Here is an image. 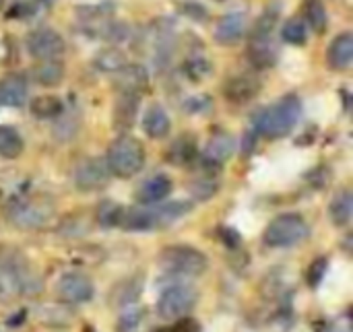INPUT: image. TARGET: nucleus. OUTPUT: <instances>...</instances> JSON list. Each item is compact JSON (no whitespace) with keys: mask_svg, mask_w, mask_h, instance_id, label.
I'll return each mask as SVG.
<instances>
[{"mask_svg":"<svg viewBox=\"0 0 353 332\" xmlns=\"http://www.w3.org/2000/svg\"><path fill=\"white\" fill-rule=\"evenodd\" d=\"M300 118H302V101L298 95L290 93L261 114L256 132L265 134L271 141H277L288 136L296 128Z\"/></svg>","mask_w":353,"mask_h":332,"instance_id":"obj_1","label":"nucleus"},{"mask_svg":"<svg viewBox=\"0 0 353 332\" xmlns=\"http://www.w3.org/2000/svg\"><path fill=\"white\" fill-rule=\"evenodd\" d=\"M105 163L112 176L122 180L134 178L145 167V147L139 138L120 134L116 141H112Z\"/></svg>","mask_w":353,"mask_h":332,"instance_id":"obj_2","label":"nucleus"},{"mask_svg":"<svg viewBox=\"0 0 353 332\" xmlns=\"http://www.w3.org/2000/svg\"><path fill=\"white\" fill-rule=\"evenodd\" d=\"M308 236V223L298 213H285L275 217L263 234V242L269 248L281 250L300 244Z\"/></svg>","mask_w":353,"mask_h":332,"instance_id":"obj_3","label":"nucleus"},{"mask_svg":"<svg viewBox=\"0 0 353 332\" xmlns=\"http://www.w3.org/2000/svg\"><path fill=\"white\" fill-rule=\"evenodd\" d=\"M159 264L174 275L199 277L209 269V258L192 246H170L159 254Z\"/></svg>","mask_w":353,"mask_h":332,"instance_id":"obj_4","label":"nucleus"},{"mask_svg":"<svg viewBox=\"0 0 353 332\" xmlns=\"http://www.w3.org/2000/svg\"><path fill=\"white\" fill-rule=\"evenodd\" d=\"M199 293L188 285H174L165 289L157 302V314L163 320H180L188 316L196 306Z\"/></svg>","mask_w":353,"mask_h":332,"instance_id":"obj_5","label":"nucleus"},{"mask_svg":"<svg viewBox=\"0 0 353 332\" xmlns=\"http://www.w3.org/2000/svg\"><path fill=\"white\" fill-rule=\"evenodd\" d=\"M110 178H112L110 167H108L105 159H101V157H87V159L79 161L74 167V174H72L74 188L85 194L103 190L110 184Z\"/></svg>","mask_w":353,"mask_h":332,"instance_id":"obj_6","label":"nucleus"},{"mask_svg":"<svg viewBox=\"0 0 353 332\" xmlns=\"http://www.w3.org/2000/svg\"><path fill=\"white\" fill-rule=\"evenodd\" d=\"M54 217V207L48 200H25L10 211V223L17 229H41Z\"/></svg>","mask_w":353,"mask_h":332,"instance_id":"obj_7","label":"nucleus"},{"mask_svg":"<svg viewBox=\"0 0 353 332\" xmlns=\"http://www.w3.org/2000/svg\"><path fill=\"white\" fill-rule=\"evenodd\" d=\"M56 295L62 304L68 306H79V304H87L93 300L95 295V287L93 281L83 275V273H64L58 283H56Z\"/></svg>","mask_w":353,"mask_h":332,"instance_id":"obj_8","label":"nucleus"},{"mask_svg":"<svg viewBox=\"0 0 353 332\" xmlns=\"http://www.w3.org/2000/svg\"><path fill=\"white\" fill-rule=\"evenodd\" d=\"M27 50L35 60H56L64 54L66 43L54 29H37L27 39Z\"/></svg>","mask_w":353,"mask_h":332,"instance_id":"obj_9","label":"nucleus"},{"mask_svg":"<svg viewBox=\"0 0 353 332\" xmlns=\"http://www.w3.org/2000/svg\"><path fill=\"white\" fill-rule=\"evenodd\" d=\"M139 105H141V95L134 93H118V99L114 103V112H112V122L116 132L126 134L139 116Z\"/></svg>","mask_w":353,"mask_h":332,"instance_id":"obj_10","label":"nucleus"},{"mask_svg":"<svg viewBox=\"0 0 353 332\" xmlns=\"http://www.w3.org/2000/svg\"><path fill=\"white\" fill-rule=\"evenodd\" d=\"M261 89H263V85L254 74H238V76H232L223 85V95L228 101L242 105V103L252 101L261 93Z\"/></svg>","mask_w":353,"mask_h":332,"instance_id":"obj_11","label":"nucleus"},{"mask_svg":"<svg viewBox=\"0 0 353 332\" xmlns=\"http://www.w3.org/2000/svg\"><path fill=\"white\" fill-rule=\"evenodd\" d=\"M35 318L41 326L48 329H68L74 322V310L68 304L62 302H50V304H39L35 308Z\"/></svg>","mask_w":353,"mask_h":332,"instance_id":"obj_12","label":"nucleus"},{"mask_svg":"<svg viewBox=\"0 0 353 332\" xmlns=\"http://www.w3.org/2000/svg\"><path fill=\"white\" fill-rule=\"evenodd\" d=\"M114 87L118 93H134L141 95L149 87L147 68L141 64H126L118 72H114Z\"/></svg>","mask_w":353,"mask_h":332,"instance_id":"obj_13","label":"nucleus"},{"mask_svg":"<svg viewBox=\"0 0 353 332\" xmlns=\"http://www.w3.org/2000/svg\"><path fill=\"white\" fill-rule=\"evenodd\" d=\"M174 182L170 176L165 174H155L151 178H147L134 192V198L141 205H159L161 200H165L172 194Z\"/></svg>","mask_w":353,"mask_h":332,"instance_id":"obj_14","label":"nucleus"},{"mask_svg":"<svg viewBox=\"0 0 353 332\" xmlns=\"http://www.w3.org/2000/svg\"><path fill=\"white\" fill-rule=\"evenodd\" d=\"M248 19L244 12H228L215 27V41L219 45H236L246 33Z\"/></svg>","mask_w":353,"mask_h":332,"instance_id":"obj_15","label":"nucleus"},{"mask_svg":"<svg viewBox=\"0 0 353 332\" xmlns=\"http://www.w3.org/2000/svg\"><path fill=\"white\" fill-rule=\"evenodd\" d=\"M234 151H236L234 136H230V134H215L207 143V147L203 151V165H207L211 169H217V167H221L234 155Z\"/></svg>","mask_w":353,"mask_h":332,"instance_id":"obj_16","label":"nucleus"},{"mask_svg":"<svg viewBox=\"0 0 353 332\" xmlns=\"http://www.w3.org/2000/svg\"><path fill=\"white\" fill-rule=\"evenodd\" d=\"M353 62V35L350 31L337 35L327 50V64L331 70H347Z\"/></svg>","mask_w":353,"mask_h":332,"instance_id":"obj_17","label":"nucleus"},{"mask_svg":"<svg viewBox=\"0 0 353 332\" xmlns=\"http://www.w3.org/2000/svg\"><path fill=\"white\" fill-rule=\"evenodd\" d=\"M277 56H279V52L271 37H250L248 60L254 68H259V70L273 68L277 62Z\"/></svg>","mask_w":353,"mask_h":332,"instance_id":"obj_18","label":"nucleus"},{"mask_svg":"<svg viewBox=\"0 0 353 332\" xmlns=\"http://www.w3.org/2000/svg\"><path fill=\"white\" fill-rule=\"evenodd\" d=\"M27 81L21 74H6L0 79V105L21 107L27 101Z\"/></svg>","mask_w":353,"mask_h":332,"instance_id":"obj_19","label":"nucleus"},{"mask_svg":"<svg viewBox=\"0 0 353 332\" xmlns=\"http://www.w3.org/2000/svg\"><path fill=\"white\" fill-rule=\"evenodd\" d=\"M199 155V147H196V138L192 134H182L178 136L170 147H168V153H165V159L168 163L172 165H178V167H186L190 165Z\"/></svg>","mask_w":353,"mask_h":332,"instance_id":"obj_20","label":"nucleus"},{"mask_svg":"<svg viewBox=\"0 0 353 332\" xmlns=\"http://www.w3.org/2000/svg\"><path fill=\"white\" fill-rule=\"evenodd\" d=\"M153 211V223L155 229H163L176 221H180L182 217H186L192 211V203L190 200H170L165 205H159Z\"/></svg>","mask_w":353,"mask_h":332,"instance_id":"obj_21","label":"nucleus"},{"mask_svg":"<svg viewBox=\"0 0 353 332\" xmlns=\"http://www.w3.org/2000/svg\"><path fill=\"white\" fill-rule=\"evenodd\" d=\"M118 227H122L126 231H153L155 229L153 211L151 209H139V207L122 209Z\"/></svg>","mask_w":353,"mask_h":332,"instance_id":"obj_22","label":"nucleus"},{"mask_svg":"<svg viewBox=\"0 0 353 332\" xmlns=\"http://www.w3.org/2000/svg\"><path fill=\"white\" fill-rule=\"evenodd\" d=\"M170 116L161 105H151L145 116H143V130L149 138H163L165 134H170Z\"/></svg>","mask_w":353,"mask_h":332,"instance_id":"obj_23","label":"nucleus"},{"mask_svg":"<svg viewBox=\"0 0 353 332\" xmlns=\"http://www.w3.org/2000/svg\"><path fill=\"white\" fill-rule=\"evenodd\" d=\"M64 64L60 62V58L56 60H39V64H35L33 68V79L41 85V87H58L64 81Z\"/></svg>","mask_w":353,"mask_h":332,"instance_id":"obj_24","label":"nucleus"},{"mask_svg":"<svg viewBox=\"0 0 353 332\" xmlns=\"http://www.w3.org/2000/svg\"><path fill=\"white\" fill-rule=\"evenodd\" d=\"M353 215V196L350 190H339L331 205H329V217L335 227H345L350 225Z\"/></svg>","mask_w":353,"mask_h":332,"instance_id":"obj_25","label":"nucleus"},{"mask_svg":"<svg viewBox=\"0 0 353 332\" xmlns=\"http://www.w3.org/2000/svg\"><path fill=\"white\" fill-rule=\"evenodd\" d=\"M29 112L37 120H54L64 112V103L56 95H41L29 103Z\"/></svg>","mask_w":353,"mask_h":332,"instance_id":"obj_26","label":"nucleus"},{"mask_svg":"<svg viewBox=\"0 0 353 332\" xmlns=\"http://www.w3.org/2000/svg\"><path fill=\"white\" fill-rule=\"evenodd\" d=\"M188 192L196 203H207L219 192V178L215 174H201L188 184Z\"/></svg>","mask_w":353,"mask_h":332,"instance_id":"obj_27","label":"nucleus"},{"mask_svg":"<svg viewBox=\"0 0 353 332\" xmlns=\"http://www.w3.org/2000/svg\"><path fill=\"white\" fill-rule=\"evenodd\" d=\"M141 279H126V281H120L112 291H110V304L116 306V308H124V306H130L139 300L141 295Z\"/></svg>","mask_w":353,"mask_h":332,"instance_id":"obj_28","label":"nucleus"},{"mask_svg":"<svg viewBox=\"0 0 353 332\" xmlns=\"http://www.w3.org/2000/svg\"><path fill=\"white\" fill-rule=\"evenodd\" d=\"M56 122H54V128H52V134H54V138L56 141H60V143H68V141H72L77 134H79V130H81V118H79V114H74V112H70V114H60L58 118H54Z\"/></svg>","mask_w":353,"mask_h":332,"instance_id":"obj_29","label":"nucleus"},{"mask_svg":"<svg viewBox=\"0 0 353 332\" xmlns=\"http://www.w3.org/2000/svg\"><path fill=\"white\" fill-rule=\"evenodd\" d=\"M23 149H25V143L21 134L12 126H0V157L17 159L21 157Z\"/></svg>","mask_w":353,"mask_h":332,"instance_id":"obj_30","label":"nucleus"},{"mask_svg":"<svg viewBox=\"0 0 353 332\" xmlns=\"http://www.w3.org/2000/svg\"><path fill=\"white\" fill-rule=\"evenodd\" d=\"M304 17L314 33H325L329 25V14L323 0H304Z\"/></svg>","mask_w":353,"mask_h":332,"instance_id":"obj_31","label":"nucleus"},{"mask_svg":"<svg viewBox=\"0 0 353 332\" xmlns=\"http://www.w3.org/2000/svg\"><path fill=\"white\" fill-rule=\"evenodd\" d=\"M126 54L118 48H103L97 56H95V68L101 72H118L122 66H126Z\"/></svg>","mask_w":353,"mask_h":332,"instance_id":"obj_32","label":"nucleus"},{"mask_svg":"<svg viewBox=\"0 0 353 332\" xmlns=\"http://www.w3.org/2000/svg\"><path fill=\"white\" fill-rule=\"evenodd\" d=\"M279 14H281L279 4H273V6L265 8V12L256 19L250 37H271V33H273V29H275V25L279 21Z\"/></svg>","mask_w":353,"mask_h":332,"instance_id":"obj_33","label":"nucleus"},{"mask_svg":"<svg viewBox=\"0 0 353 332\" xmlns=\"http://www.w3.org/2000/svg\"><path fill=\"white\" fill-rule=\"evenodd\" d=\"M122 215V207L114 200H101L95 209V221L101 227H116Z\"/></svg>","mask_w":353,"mask_h":332,"instance_id":"obj_34","label":"nucleus"},{"mask_svg":"<svg viewBox=\"0 0 353 332\" xmlns=\"http://www.w3.org/2000/svg\"><path fill=\"white\" fill-rule=\"evenodd\" d=\"M281 35H283V39H285L288 43H292V45H302V43H306V39H308L306 25H304V21L298 19V17H292V19L285 21V25H283V29H281Z\"/></svg>","mask_w":353,"mask_h":332,"instance_id":"obj_35","label":"nucleus"},{"mask_svg":"<svg viewBox=\"0 0 353 332\" xmlns=\"http://www.w3.org/2000/svg\"><path fill=\"white\" fill-rule=\"evenodd\" d=\"M211 72H213V66H211V62L205 60V58H199V56H196V58H190V60L184 62V74H186L190 81H194V83H201V81L209 79Z\"/></svg>","mask_w":353,"mask_h":332,"instance_id":"obj_36","label":"nucleus"},{"mask_svg":"<svg viewBox=\"0 0 353 332\" xmlns=\"http://www.w3.org/2000/svg\"><path fill=\"white\" fill-rule=\"evenodd\" d=\"M99 35L110 41V43H122L130 37V29L126 23H120V21H110L105 23L101 29H99Z\"/></svg>","mask_w":353,"mask_h":332,"instance_id":"obj_37","label":"nucleus"},{"mask_svg":"<svg viewBox=\"0 0 353 332\" xmlns=\"http://www.w3.org/2000/svg\"><path fill=\"white\" fill-rule=\"evenodd\" d=\"M87 229H89V225L81 219V217H66L62 223H60V227H58V236H64V238H79V236H85L87 234Z\"/></svg>","mask_w":353,"mask_h":332,"instance_id":"obj_38","label":"nucleus"},{"mask_svg":"<svg viewBox=\"0 0 353 332\" xmlns=\"http://www.w3.org/2000/svg\"><path fill=\"white\" fill-rule=\"evenodd\" d=\"M327 258H316L312 264H310V269H308V273H306V279H308V285L310 287H316L321 281H323V277H325V273H327Z\"/></svg>","mask_w":353,"mask_h":332,"instance_id":"obj_39","label":"nucleus"},{"mask_svg":"<svg viewBox=\"0 0 353 332\" xmlns=\"http://www.w3.org/2000/svg\"><path fill=\"white\" fill-rule=\"evenodd\" d=\"M182 12H184L190 21H196V23H205V21L209 19V10H207L203 4H199V2H186V4L182 6Z\"/></svg>","mask_w":353,"mask_h":332,"instance_id":"obj_40","label":"nucleus"},{"mask_svg":"<svg viewBox=\"0 0 353 332\" xmlns=\"http://www.w3.org/2000/svg\"><path fill=\"white\" fill-rule=\"evenodd\" d=\"M141 320H143V312L141 310H128V312H124L120 316L118 326H120V331H134L141 324Z\"/></svg>","mask_w":353,"mask_h":332,"instance_id":"obj_41","label":"nucleus"},{"mask_svg":"<svg viewBox=\"0 0 353 332\" xmlns=\"http://www.w3.org/2000/svg\"><path fill=\"white\" fill-rule=\"evenodd\" d=\"M170 331L172 332H201V324H199L194 318H190V316H184V318L176 320V324H174Z\"/></svg>","mask_w":353,"mask_h":332,"instance_id":"obj_42","label":"nucleus"},{"mask_svg":"<svg viewBox=\"0 0 353 332\" xmlns=\"http://www.w3.org/2000/svg\"><path fill=\"white\" fill-rule=\"evenodd\" d=\"M33 6H29L27 2H17L10 10H8V17H12V19H23V17H27V14H33Z\"/></svg>","mask_w":353,"mask_h":332,"instance_id":"obj_43","label":"nucleus"},{"mask_svg":"<svg viewBox=\"0 0 353 332\" xmlns=\"http://www.w3.org/2000/svg\"><path fill=\"white\" fill-rule=\"evenodd\" d=\"M256 134H259L256 130H254V132H246V134H244V143H242V151H244L246 155L254 151V147H256Z\"/></svg>","mask_w":353,"mask_h":332,"instance_id":"obj_44","label":"nucleus"},{"mask_svg":"<svg viewBox=\"0 0 353 332\" xmlns=\"http://www.w3.org/2000/svg\"><path fill=\"white\" fill-rule=\"evenodd\" d=\"M155 332H172L170 329H159V331H155Z\"/></svg>","mask_w":353,"mask_h":332,"instance_id":"obj_45","label":"nucleus"},{"mask_svg":"<svg viewBox=\"0 0 353 332\" xmlns=\"http://www.w3.org/2000/svg\"><path fill=\"white\" fill-rule=\"evenodd\" d=\"M85 332H93V329H85Z\"/></svg>","mask_w":353,"mask_h":332,"instance_id":"obj_46","label":"nucleus"},{"mask_svg":"<svg viewBox=\"0 0 353 332\" xmlns=\"http://www.w3.org/2000/svg\"><path fill=\"white\" fill-rule=\"evenodd\" d=\"M0 2H2V0H0Z\"/></svg>","mask_w":353,"mask_h":332,"instance_id":"obj_47","label":"nucleus"}]
</instances>
